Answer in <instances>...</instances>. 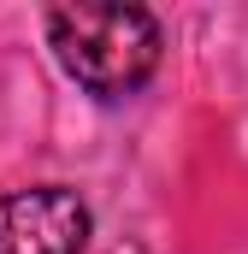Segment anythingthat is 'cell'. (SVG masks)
I'll return each instance as SVG.
<instances>
[{
  "label": "cell",
  "instance_id": "6da1fadb",
  "mask_svg": "<svg viewBox=\"0 0 248 254\" xmlns=\"http://www.w3.org/2000/svg\"><path fill=\"white\" fill-rule=\"evenodd\" d=\"M48 48L95 101H130L160 65V24L148 6H48Z\"/></svg>",
  "mask_w": 248,
  "mask_h": 254
},
{
  "label": "cell",
  "instance_id": "3957f363",
  "mask_svg": "<svg viewBox=\"0 0 248 254\" xmlns=\"http://www.w3.org/2000/svg\"><path fill=\"white\" fill-rule=\"evenodd\" d=\"M119 254H142V249H119Z\"/></svg>",
  "mask_w": 248,
  "mask_h": 254
},
{
  "label": "cell",
  "instance_id": "7a4b0ae2",
  "mask_svg": "<svg viewBox=\"0 0 248 254\" xmlns=\"http://www.w3.org/2000/svg\"><path fill=\"white\" fill-rule=\"evenodd\" d=\"M89 207L65 184L0 195V254H83Z\"/></svg>",
  "mask_w": 248,
  "mask_h": 254
}]
</instances>
